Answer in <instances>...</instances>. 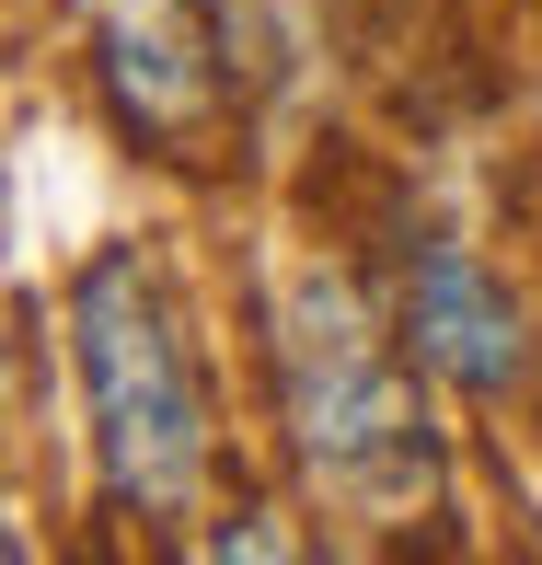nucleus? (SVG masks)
<instances>
[{"label": "nucleus", "mask_w": 542, "mask_h": 565, "mask_svg": "<svg viewBox=\"0 0 542 565\" xmlns=\"http://www.w3.org/2000/svg\"><path fill=\"white\" fill-rule=\"evenodd\" d=\"M266 335H277V427H289V461L312 473V497H334L347 520L438 508V427L416 393L427 358L404 370L393 323L358 300V277L289 266Z\"/></svg>", "instance_id": "obj_1"}, {"label": "nucleus", "mask_w": 542, "mask_h": 565, "mask_svg": "<svg viewBox=\"0 0 542 565\" xmlns=\"http://www.w3.org/2000/svg\"><path fill=\"white\" fill-rule=\"evenodd\" d=\"M70 370L93 416V473L127 520H173L209 484V381L173 277L139 243H105L70 277Z\"/></svg>", "instance_id": "obj_2"}, {"label": "nucleus", "mask_w": 542, "mask_h": 565, "mask_svg": "<svg viewBox=\"0 0 542 565\" xmlns=\"http://www.w3.org/2000/svg\"><path fill=\"white\" fill-rule=\"evenodd\" d=\"M404 335H416V358L450 381V393H474V404L520 393V370H531L520 300H508L497 277H485V254L450 243V231H427V243L404 254Z\"/></svg>", "instance_id": "obj_4"}, {"label": "nucleus", "mask_w": 542, "mask_h": 565, "mask_svg": "<svg viewBox=\"0 0 542 565\" xmlns=\"http://www.w3.org/2000/svg\"><path fill=\"white\" fill-rule=\"evenodd\" d=\"M93 46V82L127 139H162V150H196L220 127V23L209 0H70Z\"/></svg>", "instance_id": "obj_3"}]
</instances>
